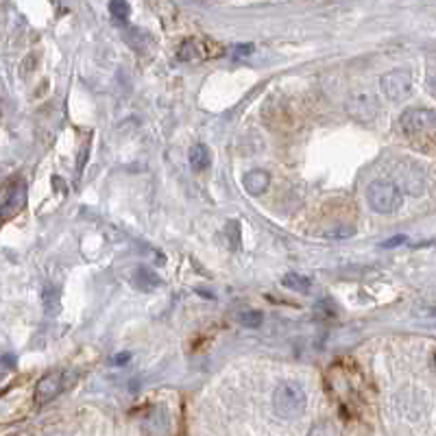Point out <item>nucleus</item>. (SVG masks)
Here are the masks:
<instances>
[{
  "label": "nucleus",
  "instance_id": "obj_10",
  "mask_svg": "<svg viewBox=\"0 0 436 436\" xmlns=\"http://www.w3.org/2000/svg\"><path fill=\"white\" fill-rule=\"evenodd\" d=\"M282 286L295 290V293H308V290L312 288V282H310V278H303V275L288 273L286 278H282Z\"/></svg>",
  "mask_w": 436,
  "mask_h": 436
},
{
  "label": "nucleus",
  "instance_id": "obj_4",
  "mask_svg": "<svg viewBox=\"0 0 436 436\" xmlns=\"http://www.w3.org/2000/svg\"><path fill=\"white\" fill-rule=\"evenodd\" d=\"M380 83L390 100H403L412 92V75L408 70H390L380 79Z\"/></svg>",
  "mask_w": 436,
  "mask_h": 436
},
{
  "label": "nucleus",
  "instance_id": "obj_2",
  "mask_svg": "<svg viewBox=\"0 0 436 436\" xmlns=\"http://www.w3.org/2000/svg\"><path fill=\"white\" fill-rule=\"evenodd\" d=\"M367 201L369 208L377 214H392L401 208L403 203V192L397 183L388 179H375L367 188Z\"/></svg>",
  "mask_w": 436,
  "mask_h": 436
},
{
  "label": "nucleus",
  "instance_id": "obj_11",
  "mask_svg": "<svg viewBox=\"0 0 436 436\" xmlns=\"http://www.w3.org/2000/svg\"><path fill=\"white\" fill-rule=\"evenodd\" d=\"M159 284V278L153 273V271H149V269H138L136 271V286L138 288H142V290H151V288H155Z\"/></svg>",
  "mask_w": 436,
  "mask_h": 436
},
{
  "label": "nucleus",
  "instance_id": "obj_5",
  "mask_svg": "<svg viewBox=\"0 0 436 436\" xmlns=\"http://www.w3.org/2000/svg\"><path fill=\"white\" fill-rule=\"evenodd\" d=\"M347 109L360 122H369V120L375 118V113H377V98L371 92H365V90L356 92L352 98H349Z\"/></svg>",
  "mask_w": 436,
  "mask_h": 436
},
{
  "label": "nucleus",
  "instance_id": "obj_18",
  "mask_svg": "<svg viewBox=\"0 0 436 436\" xmlns=\"http://www.w3.org/2000/svg\"><path fill=\"white\" fill-rule=\"evenodd\" d=\"M406 240H408V238H406V236H392V238H388L384 244H382V249H395V246H399V244H403Z\"/></svg>",
  "mask_w": 436,
  "mask_h": 436
},
{
  "label": "nucleus",
  "instance_id": "obj_6",
  "mask_svg": "<svg viewBox=\"0 0 436 436\" xmlns=\"http://www.w3.org/2000/svg\"><path fill=\"white\" fill-rule=\"evenodd\" d=\"M64 386H66V382H64V373L62 371H51V373H46L37 382V388H35V399H37V403H46V401L55 399L64 390Z\"/></svg>",
  "mask_w": 436,
  "mask_h": 436
},
{
  "label": "nucleus",
  "instance_id": "obj_19",
  "mask_svg": "<svg viewBox=\"0 0 436 436\" xmlns=\"http://www.w3.org/2000/svg\"><path fill=\"white\" fill-rule=\"evenodd\" d=\"M129 360H131V354H118L113 358L116 365H125V362H129Z\"/></svg>",
  "mask_w": 436,
  "mask_h": 436
},
{
  "label": "nucleus",
  "instance_id": "obj_13",
  "mask_svg": "<svg viewBox=\"0 0 436 436\" xmlns=\"http://www.w3.org/2000/svg\"><path fill=\"white\" fill-rule=\"evenodd\" d=\"M238 321H240L244 327L255 329V327H260L262 323H264V314L257 312V310H249V312H242V314L238 316Z\"/></svg>",
  "mask_w": 436,
  "mask_h": 436
},
{
  "label": "nucleus",
  "instance_id": "obj_8",
  "mask_svg": "<svg viewBox=\"0 0 436 436\" xmlns=\"http://www.w3.org/2000/svg\"><path fill=\"white\" fill-rule=\"evenodd\" d=\"M26 203V190H24V183L16 185L9 194V201L3 206V210H0V221H5V218H11L16 216Z\"/></svg>",
  "mask_w": 436,
  "mask_h": 436
},
{
  "label": "nucleus",
  "instance_id": "obj_1",
  "mask_svg": "<svg viewBox=\"0 0 436 436\" xmlns=\"http://www.w3.org/2000/svg\"><path fill=\"white\" fill-rule=\"evenodd\" d=\"M308 395L297 382H282L273 392V410L282 419H297L305 412Z\"/></svg>",
  "mask_w": 436,
  "mask_h": 436
},
{
  "label": "nucleus",
  "instance_id": "obj_15",
  "mask_svg": "<svg viewBox=\"0 0 436 436\" xmlns=\"http://www.w3.org/2000/svg\"><path fill=\"white\" fill-rule=\"evenodd\" d=\"M197 55V46H194V42L192 39H185L181 44V53L177 55L181 62H188V60H192V57Z\"/></svg>",
  "mask_w": 436,
  "mask_h": 436
},
{
  "label": "nucleus",
  "instance_id": "obj_9",
  "mask_svg": "<svg viewBox=\"0 0 436 436\" xmlns=\"http://www.w3.org/2000/svg\"><path fill=\"white\" fill-rule=\"evenodd\" d=\"M212 164V155H210V149L206 147V144H194V147L190 149V166L194 172H203L208 170Z\"/></svg>",
  "mask_w": 436,
  "mask_h": 436
},
{
  "label": "nucleus",
  "instance_id": "obj_7",
  "mask_svg": "<svg viewBox=\"0 0 436 436\" xmlns=\"http://www.w3.org/2000/svg\"><path fill=\"white\" fill-rule=\"evenodd\" d=\"M242 185H244V190L249 192L251 197H257V194H262L271 185V174L266 170H260V168L257 170H251V172L244 174Z\"/></svg>",
  "mask_w": 436,
  "mask_h": 436
},
{
  "label": "nucleus",
  "instance_id": "obj_17",
  "mask_svg": "<svg viewBox=\"0 0 436 436\" xmlns=\"http://www.w3.org/2000/svg\"><path fill=\"white\" fill-rule=\"evenodd\" d=\"M356 234V229L352 225H345L340 229H331L327 231V238H349V236H354Z\"/></svg>",
  "mask_w": 436,
  "mask_h": 436
},
{
  "label": "nucleus",
  "instance_id": "obj_12",
  "mask_svg": "<svg viewBox=\"0 0 436 436\" xmlns=\"http://www.w3.org/2000/svg\"><path fill=\"white\" fill-rule=\"evenodd\" d=\"M129 11H131V5L125 3V0H111L109 3V13H111V18L116 22H127Z\"/></svg>",
  "mask_w": 436,
  "mask_h": 436
},
{
  "label": "nucleus",
  "instance_id": "obj_16",
  "mask_svg": "<svg viewBox=\"0 0 436 436\" xmlns=\"http://www.w3.org/2000/svg\"><path fill=\"white\" fill-rule=\"evenodd\" d=\"M253 53V44H236L234 51H231V57L234 60H242V57H249Z\"/></svg>",
  "mask_w": 436,
  "mask_h": 436
},
{
  "label": "nucleus",
  "instance_id": "obj_3",
  "mask_svg": "<svg viewBox=\"0 0 436 436\" xmlns=\"http://www.w3.org/2000/svg\"><path fill=\"white\" fill-rule=\"evenodd\" d=\"M436 113L428 107H410L399 116V127L406 136H424L434 129Z\"/></svg>",
  "mask_w": 436,
  "mask_h": 436
},
{
  "label": "nucleus",
  "instance_id": "obj_20",
  "mask_svg": "<svg viewBox=\"0 0 436 436\" xmlns=\"http://www.w3.org/2000/svg\"><path fill=\"white\" fill-rule=\"evenodd\" d=\"M87 149H90V144H85V147L81 149V159H79V170L83 168V162H85V153H87Z\"/></svg>",
  "mask_w": 436,
  "mask_h": 436
},
{
  "label": "nucleus",
  "instance_id": "obj_14",
  "mask_svg": "<svg viewBox=\"0 0 436 436\" xmlns=\"http://www.w3.org/2000/svg\"><path fill=\"white\" fill-rule=\"evenodd\" d=\"M44 303H46L48 314H57V310H60V297H57V290L53 286H46V290H44Z\"/></svg>",
  "mask_w": 436,
  "mask_h": 436
}]
</instances>
